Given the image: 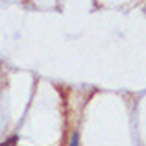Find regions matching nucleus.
<instances>
[{
	"label": "nucleus",
	"instance_id": "nucleus-1",
	"mask_svg": "<svg viewBox=\"0 0 146 146\" xmlns=\"http://www.w3.org/2000/svg\"><path fill=\"white\" fill-rule=\"evenodd\" d=\"M17 143H19V137H17V135H11L9 139L4 141V143L0 144V146H17Z\"/></svg>",
	"mask_w": 146,
	"mask_h": 146
},
{
	"label": "nucleus",
	"instance_id": "nucleus-2",
	"mask_svg": "<svg viewBox=\"0 0 146 146\" xmlns=\"http://www.w3.org/2000/svg\"><path fill=\"white\" fill-rule=\"evenodd\" d=\"M68 146H80V133L78 131H74L70 135V144Z\"/></svg>",
	"mask_w": 146,
	"mask_h": 146
}]
</instances>
